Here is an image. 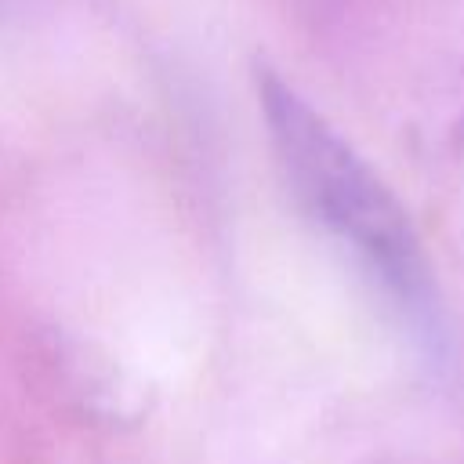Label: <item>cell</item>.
I'll return each instance as SVG.
<instances>
[{"label": "cell", "instance_id": "cell-1", "mask_svg": "<svg viewBox=\"0 0 464 464\" xmlns=\"http://www.w3.org/2000/svg\"><path fill=\"white\" fill-rule=\"evenodd\" d=\"M272 152L304 214L334 236L424 334L439 330V290L424 243L366 156L276 69L254 65Z\"/></svg>", "mask_w": 464, "mask_h": 464}]
</instances>
